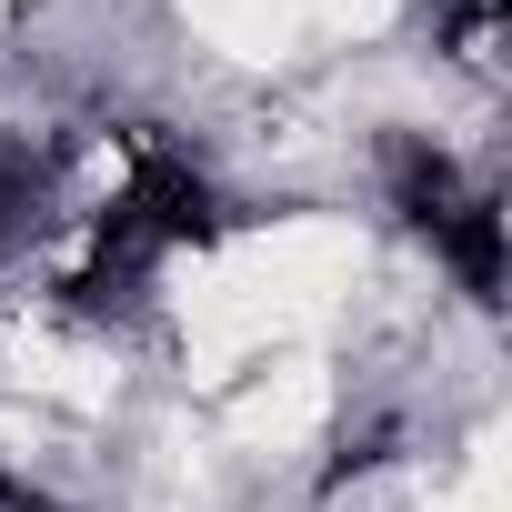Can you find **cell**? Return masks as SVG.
<instances>
[{
  "label": "cell",
  "mask_w": 512,
  "mask_h": 512,
  "mask_svg": "<svg viewBox=\"0 0 512 512\" xmlns=\"http://www.w3.org/2000/svg\"><path fill=\"white\" fill-rule=\"evenodd\" d=\"M392 442H402L392 422H372V432H342V452H332V472H322V482H352V472H372V462H392Z\"/></svg>",
  "instance_id": "5"
},
{
  "label": "cell",
  "mask_w": 512,
  "mask_h": 512,
  "mask_svg": "<svg viewBox=\"0 0 512 512\" xmlns=\"http://www.w3.org/2000/svg\"><path fill=\"white\" fill-rule=\"evenodd\" d=\"M442 11H452V21H462V31H492V21H502V11H512V0H442Z\"/></svg>",
  "instance_id": "6"
},
{
  "label": "cell",
  "mask_w": 512,
  "mask_h": 512,
  "mask_svg": "<svg viewBox=\"0 0 512 512\" xmlns=\"http://www.w3.org/2000/svg\"><path fill=\"white\" fill-rule=\"evenodd\" d=\"M41 211H51V161L21 151V141H0V262L41 231Z\"/></svg>",
  "instance_id": "4"
},
{
  "label": "cell",
  "mask_w": 512,
  "mask_h": 512,
  "mask_svg": "<svg viewBox=\"0 0 512 512\" xmlns=\"http://www.w3.org/2000/svg\"><path fill=\"white\" fill-rule=\"evenodd\" d=\"M432 251L462 272L472 302H502V201H492V191H462V201L432 221Z\"/></svg>",
  "instance_id": "3"
},
{
  "label": "cell",
  "mask_w": 512,
  "mask_h": 512,
  "mask_svg": "<svg viewBox=\"0 0 512 512\" xmlns=\"http://www.w3.org/2000/svg\"><path fill=\"white\" fill-rule=\"evenodd\" d=\"M382 191H392V211L432 241V221L462 201V171H452V151H442L432 131H392V141H382Z\"/></svg>",
  "instance_id": "2"
},
{
  "label": "cell",
  "mask_w": 512,
  "mask_h": 512,
  "mask_svg": "<svg viewBox=\"0 0 512 512\" xmlns=\"http://www.w3.org/2000/svg\"><path fill=\"white\" fill-rule=\"evenodd\" d=\"M221 231H231V201H221L191 161H171L161 141H141L131 171H121V191H111L101 221H91V262H81L61 292H71L81 322H111V312H131V302L151 292V272L171 262V251H211Z\"/></svg>",
  "instance_id": "1"
}]
</instances>
